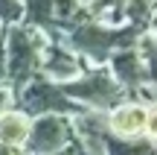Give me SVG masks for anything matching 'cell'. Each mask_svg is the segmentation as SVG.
I'll list each match as a JSON object with an SVG mask.
<instances>
[{
  "label": "cell",
  "instance_id": "cell-1",
  "mask_svg": "<svg viewBox=\"0 0 157 155\" xmlns=\"http://www.w3.org/2000/svg\"><path fill=\"white\" fill-rule=\"evenodd\" d=\"M50 44L44 32L32 27H15L3 29V47H6V70H3V88L15 97L21 88H26L32 79L41 76V59Z\"/></svg>",
  "mask_w": 157,
  "mask_h": 155
},
{
  "label": "cell",
  "instance_id": "cell-2",
  "mask_svg": "<svg viewBox=\"0 0 157 155\" xmlns=\"http://www.w3.org/2000/svg\"><path fill=\"white\" fill-rule=\"evenodd\" d=\"M143 29L131 27V23H122V27H105L99 21H82L76 23L73 29L61 35V41L82 56L90 67H105L108 59L113 56L117 50H125V47H137Z\"/></svg>",
  "mask_w": 157,
  "mask_h": 155
},
{
  "label": "cell",
  "instance_id": "cell-3",
  "mask_svg": "<svg viewBox=\"0 0 157 155\" xmlns=\"http://www.w3.org/2000/svg\"><path fill=\"white\" fill-rule=\"evenodd\" d=\"M61 91L67 94V100H73L78 108L99 111V114H108L113 105H119L122 100H128L108 67H87L78 79L61 85Z\"/></svg>",
  "mask_w": 157,
  "mask_h": 155
},
{
  "label": "cell",
  "instance_id": "cell-4",
  "mask_svg": "<svg viewBox=\"0 0 157 155\" xmlns=\"http://www.w3.org/2000/svg\"><path fill=\"white\" fill-rule=\"evenodd\" d=\"M12 103L17 105V108H23L29 117H44V114H64V117H73L78 114V105L73 100H67V94L61 91V85H52V82L47 79H32L26 88H21V91L12 97Z\"/></svg>",
  "mask_w": 157,
  "mask_h": 155
},
{
  "label": "cell",
  "instance_id": "cell-5",
  "mask_svg": "<svg viewBox=\"0 0 157 155\" xmlns=\"http://www.w3.org/2000/svg\"><path fill=\"white\" fill-rule=\"evenodd\" d=\"M73 146V120L64 114H44L32 117L29 141L23 146L26 155H52Z\"/></svg>",
  "mask_w": 157,
  "mask_h": 155
},
{
  "label": "cell",
  "instance_id": "cell-6",
  "mask_svg": "<svg viewBox=\"0 0 157 155\" xmlns=\"http://www.w3.org/2000/svg\"><path fill=\"white\" fill-rule=\"evenodd\" d=\"M90 64L84 62L82 56H76L61 38L50 41L44 50V59H41V79L52 82V85H67V82L78 79V76L87 70Z\"/></svg>",
  "mask_w": 157,
  "mask_h": 155
},
{
  "label": "cell",
  "instance_id": "cell-7",
  "mask_svg": "<svg viewBox=\"0 0 157 155\" xmlns=\"http://www.w3.org/2000/svg\"><path fill=\"white\" fill-rule=\"evenodd\" d=\"M111 70V76L119 82V88L125 91V97H131L134 91H140L143 85L151 82V73H148L143 56L137 53V47H125V50H117L105 64Z\"/></svg>",
  "mask_w": 157,
  "mask_h": 155
},
{
  "label": "cell",
  "instance_id": "cell-8",
  "mask_svg": "<svg viewBox=\"0 0 157 155\" xmlns=\"http://www.w3.org/2000/svg\"><path fill=\"white\" fill-rule=\"evenodd\" d=\"M146 105L134 103V100H122L105 114L108 135L117 141H140L146 132Z\"/></svg>",
  "mask_w": 157,
  "mask_h": 155
},
{
  "label": "cell",
  "instance_id": "cell-9",
  "mask_svg": "<svg viewBox=\"0 0 157 155\" xmlns=\"http://www.w3.org/2000/svg\"><path fill=\"white\" fill-rule=\"evenodd\" d=\"M29 129H32V117L23 108H17L15 103L0 111V144L3 146L23 149L29 141Z\"/></svg>",
  "mask_w": 157,
  "mask_h": 155
},
{
  "label": "cell",
  "instance_id": "cell-10",
  "mask_svg": "<svg viewBox=\"0 0 157 155\" xmlns=\"http://www.w3.org/2000/svg\"><path fill=\"white\" fill-rule=\"evenodd\" d=\"M105 155H157V146L148 144L146 138H140V141H117V138L108 135Z\"/></svg>",
  "mask_w": 157,
  "mask_h": 155
},
{
  "label": "cell",
  "instance_id": "cell-11",
  "mask_svg": "<svg viewBox=\"0 0 157 155\" xmlns=\"http://www.w3.org/2000/svg\"><path fill=\"white\" fill-rule=\"evenodd\" d=\"M137 53L143 56V62H146L151 79H157V38H154V35H148V32H143L140 41H137Z\"/></svg>",
  "mask_w": 157,
  "mask_h": 155
},
{
  "label": "cell",
  "instance_id": "cell-12",
  "mask_svg": "<svg viewBox=\"0 0 157 155\" xmlns=\"http://www.w3.org/2000/svg\"><path fill=\"white\" fill-rule=\"evenodd\" d=\"M23 21V0H0V23L6 27H15Z\"/></svg>",
  "mask_w": 157,
  "mask_h": 155
},
{
  "label": "cell",
  "instance_id": "cell-13",
  "mask_svg": "<svg viewBox=\"0 0 157 155\" xmlns=\"http://www.w3.org/2000/svg\"><path fill=\"white\" fill-rule=\"evenodd\" d=\"M143 138L157 146V103L148 105V111H146V132H143Z\"/></svg>",
  "mask_w": 157,
  "mask_h": 155
},
{
  "label": "cell",
  "instance_id": "cell-14",
  "mask_svg": "<svg viewBox=\"0 0 157 155\" xmlns=\"http://www.w3.org/2000/svg\"><path fill=\"white\" fill-rule=\"evenodd\" d=\"M146 32H148V35H154V38H157V6H154L151 18H148V27H146Z\"/></svg>",
  "mask_w": 157,
  "mask_h": 155
},
{
  "label": "cell",
  "instance_id": "cell-15",
  "mask_svg": "<svg viewBox=\"0 0 157 155\" xmlns=\"http://www.w3.org/2000/svg\"><path fill=\"white\" fill-rule=\"evenodd\" d=\"M3 70H6V47H3V35H0V85H3Z\"/></svg>",
  "mask_w": 157,
  "mask_h": 155
},
{
  "label": "cell",
  "instance_id": "cell-16",
  "mask_svg": "<svg viewBox=\"0 0 157 155\" xmlns=\"http://www.w3.org/2000/svg\"><path fill=\"white\" fill-rule=\"evenodd\" d=\"M6 105H12V94H9V91H6V88H3V85H0V111H3V108H6Z\"/></svg>",
  "mask_w": 157,
  "mask_h": 155
},
{
  "label": "cell",
  "instance_id": "cell-17",
  "mask_svg": "<svg viewBox=\"0 0 157 155\" xmlns=\"http://www.w3.org/2000/svg\"><path fill=\"white\" fill-rule=\"evenodd\" d=\"M0 155H26L23 149H15V146H3L0 144Z\"/></svg>",
  "mask_w": 157,
  "mask_h": 155
},
{
  "label": "cell",
  "instance_id": "cell-18",
  "mask_svg": "<svg viewBox=\"0 0 157 155\" xmlns=\"http://www.w3.org/2000/svg\"><path fill=\"white\" fill-rule=\"evenodd\" d=\"M0 35H3V23H0Z\"/></svg>",
  "mask_w": 157,
  "mask_h": 155
},
{
  "label": "cell",
  "instance_id": "cell-19",
  "mask_svg": "<svg viewBox=\"0 0 157 155\" xmlns=\"http://www.w3.org/2000/svg\"><path fill=\"white\" fill-rule=\"evenodd\" d=\"M151 82H154V85H157V79H151Z\"/></svg>",
  "mask_w": 157,
  "mask_h": 155
}]
</instances>
